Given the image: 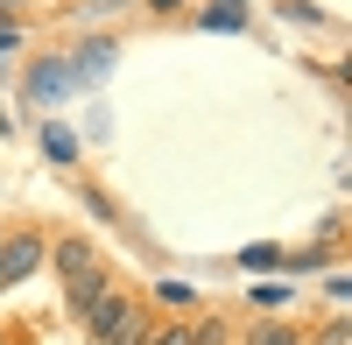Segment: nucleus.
<instances>
[{"mask_svg":"<svg viewBox=\"0 0 352 345\" xmlns=\"http://www.w3.org/2000/svg\"><path fill=\"white\" fill-rule=\"evenodd\" d=\"M99 8H134V0H99Z\"/></svg>","mask_w":352,"mask_h":345,"instance_id":"9d476101","label":"nucleus"},{"mask_svg":"<svg viewBox=\"0 0 352 345\" xmlns=\"http://www.w3.org/2000/svg\"><path fill=\"white\" fill-rule=\"evenodd\" d=\"M71 85H78V64H43L28 78V99H56V92H71Z\"/></svg>","mask_w":352,"mask_h":345,"instance_id":"20e7f679","label":"nucleus"},{"mask_svg":"<svg viewBox=\"0 0 352 345\" xmlns=\"http://www.w3.org/2000/svg\"><path fill=\"white\" fill-rule=\"evenodd\" d=\"M247 14L240 8H232V0H212V8H204V28H240Z\"/></svg>","mask_w":352,"mask_h":345,"instance_id":"39448f33","label":"nucleus"},{"mask_svg":"<svg viewBox=\"0 0 352 345\" xmlns=\"http://www.w3.org/2000/svg\"><path fill=\"white\" fill-rule=\"evenodd\" d=\"M56 268H64V282H71V310H92V303L106 296V275H99V261H92V247H85V240H64V247H56Z\"/></svg>","mask_w":352,"mask_h":345,"instance_id":"f03ea898","label":"nucleus"},{"mask_svg":"<svg viewBox=\"0 0 352 345\" xmlns=\"http://www.w3.org/2000/svg\"><path fill=\"white\" fill-rule=\"evenodd\" d=\"M8 49H14V28H0V56H8Z\"/></svg>","mask_w":352,"mask_h":345,"instance_id":"1a4fd4ad","label":"nucleus"},{"mask_svg":"<svg viewBox=\"0 0 352 345\" xmlns=\"http://www.w3.org/2000/svg\"><path fill=\"white\" fill-rule=\"evenodd\" d=\"M254 345H296V331H282V324H275V331H261Z\"/></svg>","mask_w":352,"mask_h":345,"instance_id":"6e6552de","label":"nucleus"},{"mask_svg":"<svg viewBox=\"0 0 352 345\" xmlns=\"http://www.w3.org/2000/svg\"><path fill=\"white\" fill-rule=\"evenodd\" d=\"M50 155H56V162H71V155H78V141H71L64 127H50Z\"/></svg>","mask_w":352,"mask_h":345,"instance_id":"423d86ee","label":"nucleus"},{"mask_svg":"<svg viewBox=\"0 0 352 345\" xmlns=\"http://www.w3.org/2000/svg\"><path fill=\"white\" fill-rule=\"evenodd\" d=\"M85 331H92V345H141V318H134V303L120 289H106L85 310Z\"/></svg>","mask_w":352,"mask_h":345,"instance_id":"f257e3e1","label":"nucleus"},{"mask_svg":"<svg viewBox=\"0 0 352 345\" xmlns=\"http://www.w3.org/2000/svg\"><path fill=\"white\" fill-rule=\"evenodd\" d=\"M148 345H190V331H184V324H169V331H155Z\"/></svg>","mask_w":352,"mask_h":345,"instance_id":"0eeeda50","label":"nucleus"},{"mask_svg":"<svg viewBox=\"0 0 352 345\" xmlns=\"http://www.w3.org/2000/svg\"><path fill=\"white\" fill-rule=\"evenodd\" d=\"M36 261H43V240H36V233H0V289L21 282Z\"/></svg>","mask_w":352,"mask_h":345,"instance_id":"7ed1b4c3","label":"nucleus"}]
</instances>
